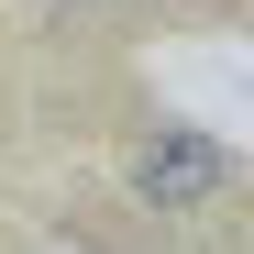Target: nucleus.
Returning a JSON list of instances; mask_svg holds the SVG:
<instances>
[{
	"mask_svg": "<svg viewBox=\"0 0 254 254\" xmlns=\"http://www.w3.org/2000/svg\"><path fill=\"white\" fill-rule=\"evenodd\" d=\"M122 199L144 221H232L243 210V155L210 133V122H144L122 133Z\"/></svg>",
	"mask_w": 254,
	"mask_h": 254,
	"instance_id": "obj_1",
	"label": "nucleus"
},
{
	"mask_svg": "<svg viewBox=\"0 0 254 254\" xmlns=\"http://www.w3.org/2000/svg\"><path fill=\"white\" fill-rule=\"evenodd\" d=\"M122 22H166V33H188V22H243V0H122Z\"/></svg>",
	"mask_w": 254,
	"mask_h": 254,
	"instance_id": "obj_2",
	"label": "nucleus"
}]
</instances>
